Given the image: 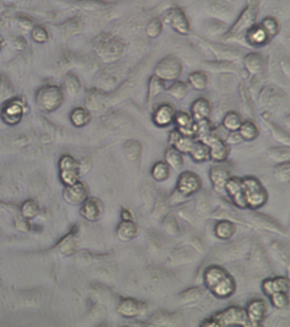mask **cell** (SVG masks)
Returning a JSON list of instances; mask_svg holds the SVG:
<instances>
[{"mask_svg": "<svg viewBox=\"0 0 290 327\" xmlns=\"http://www.w3.org/2000/svg\"><path fill=\"white\" fill-rule=\"evenodd\" d=\"M202 187V181L198 174L193 171H184L176 183V188L173 193L169 195V203L178 206V204L185 203L191 195L196 194Z\"/></svg>", "mask_w": 290, "mask_h": 327, "instance_id": "obj_1", "label": "cell"}, {"mask_svg": "<svg viewBox=\"0 0 290 327\" xmlns=\"http://www.w3.org/2000/svg\"><path fill=\"white\" fill-rule=\"evenodd\" d=\"M93 46H94L96 53L101 57V60L107 62L122 58V55L126 51L123 41H120L119 38L113 35H108V34H101L97 36L93 41Z\"/></svg>", "mask_w": 290, "mask_h": 327, "instance_id": "obj_2", "label": "cell"}, {"mask_svg": "<svg viewBox=\"0 0 290 327\" xmlns=\"http://www.w3.org/2000/svg\"><path fill=\"white\" fill-rule=\"evenodd\" d=\"M243 190H244V198H246L247 209L250 210H258L269 200V193L264 188V186L255 177L241 178Z\"/></svg>", "mask_w": 290, "mask_h": 327, "instance_id": "obj_3", "label": "cell"}, {"mask_svg": "<svg viewBox=\"0 0 290 327\" xmlns=\"http://www.w3.org/2000/svg\"><path fill=\"white\" fill-rule=\"evenodd\" d=\"M36 105L38 107L46 112V113H52L55 110H58L62 106L64 100H65V93L60 86L55 84H46L42 86L41 89L36 91Z\"/></svg>", "mask_w": 290, "mask_h": 327, "instance_id": "obj_4", "label": "cell"}, {"mask_svg": "<svg viewBox=\"0 0 290 327\" xmlns=\"http://www.w3.org/2000/svg\"><path fill=\"white\" fill-rule=\"evenodd\" d=\"M257 10H258L257 0L248 3L236 20V23L229 28V31L225 34V39H240L243 35H247V32L255 25Z\"/></svg>", "mask_w": 290, "mask_h": 327, "instance_id": "obj_5", "label": "cell"}, {"mask_svg": "<svg viewBox=\"0 0 290 327\" xmlns=\"http://www.w3.org/2000/svg\"><path fill=\"white\" fill-rule=\"evenodd\" d=\"M211 317L215 320L218 327H250L246 309L237 307V306H231L228 309L222 310Z\"/></svg>", "mask_w": 290, "mask_h": 327, "instance_id": "obj_6", "label": "cell"}, {"mask_svg": "<svg viewBox=\"0 0 290 327\" xmlns=\"http://www.w3.org/2000/svg\"><path fill=\"white\" fill-rule=\"evenodd\" d=\"M182 70H184V65L178 57L166 55L156 64L153 76H156L162 81H175L181 77Z\"/></svg>", "mask_w": 290, "mask_h": 327, "instance_id": "obj_7", "label": "cell"}, {"mask_svg": "<svg viewBox=\"0 0 290 327\" xmlns=\"http://www.w3.org/2000/svg\"><path fill=\"white\" fill-rule=\"evenodd\" d=\"M60 169V180L64 186H71L79 181V162L70 154H65L60 158L58 162Z\"/></svg>", "mask_w": 290, "mask_h": 327, "instance_id": "obj_8", "label": "cell"}, {"mask_svg": "<svg viewBox=\"0 0 290 327\" xmlns=\"http://www.w3.org/2000/svg\"><path fill=\"white\" fill-rule=\"evenodd\" d=\"M199 141H202L208 149H210V159L215 161V162H224L225 159L228 158L229 146L227 142L224 141L222 138L217 136L215 133H207L199 138Z\"/></svg>", "mask_w": 290, "mask_h": 327, "instance_id": "obj_9", "label": "cell"}, {"mask_svg": "<svg viewBox=\"0 0 290 327\" xmlns=\"http://www.w3.org/2000/svg\"><path fill=\"white\" fill-rule=\"evenodd\" d=\"M163 19L176 34L182 36H188L191 34V23H189L185 12L181 8H170L169 10H166Z\"/></svg>", "mask_w": 290, "mask_h": 327, "instance_id": "obj_10", "label": "cell"}, {"mask_svg": "<svg viewBox=\"0 0 290 327\" xmlns=\"http://www.w3.org/2000/svg\"><path fill=\"white\" fill-rule=\"evenodd\" d=\"M25 109L26 106H25L23 100L16 97L9 98V100H6L5 106L2 109V120L9 126H15L22 120Z\"/></svg>", "mask_w": 290, "mask_h": 327, "instance_id": "obj_11", "label": "cell"}, {"mask_svg": "<svg viewBox=\"0 0 290 327\" xmlns=\"http://www.w3.org/2000/svg\"><path fill=\"white\" fill-rule=\"evenodd\" d=\"M148 303L136 298H122L117 304V313L126 318H136L140 317L148 311Z\"/></svg>", "mask_w": 290, "mask_h": 327, "instance_id": "obj_12", "label": "cell"}, {"mask_svg": "<svg viewBox=\"0 0 290 327\" xmlns=\"http://www.w3.org/2000/svg\"><path fill=\"white\" fill-rule=\"evenodd\" d=\"M225 194L228 195V198L231 200V203L234 204L237 209H247L246 198H244V190H243V183L241 178L237 177H229L228 181L225 183L224 187Z\"/></svg>", "mask_w": 290, "mask_h": 327, "instance_id": "obj_13", "label": "cell"}, {"mask_svg": "<svg viewBox=\"0 0 290 327\" xmlns=\"http://www.w3.org/2000/svg\"><path fill=\"white\" fill-rule=\"evenodd\" d=\"M62 195H64V200L71 206H79L88 198V188L84 183L77 181L75 184L65 186Z\"/></svg>", "mask_w": 290, "mask_h": 327, "instance_id": "obj_14", "label": "cell"}, {"mask_svg": "<svg viewBox=\"0 0 290 327\" xmlns=\"http://www.w3.org/2000/svg\"><path fill=\"white\" fill-rule=\"evenodd\" d=\"M247 318L250 321V327L260 326L267 316V307L263 300H251L246 307Z\"/></svg>", "mask_w": 290, "mask_h": 327, "instance_id": "obj_15", "label": "cell"}, {"mask_svg": "<svg viewBox=\"0 0 290 327\" xmlns=\"http://www.w3.org/2000/svg\"><path fill=\"white\" fill-rule=\"evenodd\" d=\"M175 115L176 110L173 109L172 105H169V103H160L155 109L152 120H153V123L156 124L158 128H167V126H170V124L173 123Z\"/></svg>", "mask_w": 290, "mask_h": 327, "instance_id": "obj_16", "label": "cell"}, {"mask_svg": "<svg viewBox=\"0 0 290 327\" xmlns=\"http://www.w3.org/2000/svg\"><path fill=\"white\" fill-rule=\"evenodd\" d=\"M77 245H78V228L75 226L56 243V250L64 257H72L75 255Z\"/></svg>", "mask_w": 290, "mask_h": 327, "instance_id": "obj_17", "label": "cell"}, {"mask_svg": "<svg viewBox=\"0 0 290 327\" xmlns=\"http://www.w3.org/2000/svg\"><path fill=\"white\" fill-rule=\"evenodd\" d=\"M79 214L82 219H85L87 221H91L94 223L97 221L100 217H101V213H103V206L101 203L97 200V198H93V197H88L85 202L79 204Z\"/></svg>", "mask_w": 290, "mask_h": 327, "instance_id": "obj_18", "label": "cell"}, {"mask_svg": "<svg viewBox=\"0 0 290 327\" xmlns=\"http://www.w3.org/2000/svg\"><path fill=\"white\" fill-rule=\"evenodd\" d=\"M236 290H237L236 280L229 274H227L222 280H220L218 283L215 284L210 291L214 294V297L224 300V298H229L236 292Z\"/></svg>", "mask_w": 290, "mask_h": 327, "instance_id": "obj_19", "label": "cell"}, {"mask_svg": "<svg viewBox=\"0 0 290 327\" xmlns=\"http://www.w3.org/2000/svg\"><path fill=\"white\" fill-rule=\"evenodd\" d=\"M290 281L286 276H274V278H266L262 283V290L269 297L274 292L286 291L289 292Z\"/></svg>", "mask_w": 290, "mask_h": 327, "instance_id": "obj_20", "label": "cell"}, {"mask_svg": "<svg viewBox=\"0 0 290 327\" xmlns=\"http://www.w3.org/2000/svg\"><path fill=\"white\" fill-rule=\"evenodd\" d=\"M195 141H196L195 138L182 135V133L178 132L176 129H173L172 132L169 133V143H170V146H173L181 154H189L191 149H192V145Z\"/></svg>", "mask_w": 290, "mask_h": 327, "instance_id": "obj_21", "label": "cell"}, {"mask_svg": "<svg viewBox=\"0 0 290 327\" xmlns=\"http://www.w3.org/2000/svg\"><path fill=\"white\" fill-rule=\"evenodd\" d=\"M173 123L176 126V131L186 136H192L195 138V120L189 113L185 112H176Z\"/></svg>", "mask_w": 290, "mask_h": 327, "instance_id": "obj_22", "label": "cell"}, {"mask_svg": "<svg viewBox=\"0 0 290 327\" xmlns=\"http://www.w3.org/2000/svg\"><path fill=\"white\" fill-rule=\"evenodd\" d=\"M229 177H231L229 171L225 168V167H222V165H214V167L210 169V180H211L214 188H215L218 193L224 191L225 183L228 181Z\"/></svg>", "mask_w": 290, "mask_h": 327, "instance_id": "obj_23", "label": "cell"}, {"mask_svg": "<svg viewBox=\"0 0 290 327\" xmlns=\"http://www.w3.org/2000/svg\"><path fill=\"white\" fill-rule=\"evenodd\" d=\"M139 233V228L134 223V220H122L119 223L117 229H115V235L117 238L123 242H130L137 236Z\"/></svg>", "mask_w": 290, "mask_h": 327, "instance_id": "obj_24", "label": "cell"}, {"mask_svg": "<svg viewBox=\"0 0 290 327\" xmlns=\"http://www.w3.org/2000/svg\"><path fill=\"white\" fill-rule=\"evenodd\" d=\"M211 103L207 98H196L191 105V116L193 120H202V119H210L211 115Z\"/></svg>", "mask_w": 290, "mask_h": 327, "instance_id": "obj_25", "label": "cell"}, {"mask_svg": "<svg viewBox=\"0 0 290 327\" xmlns=\"http://www.w3.org/2000/svg\"><path fill=\"white\" fill-rule=\"evenodd\" d=\"M228 274L222 266L220 265H211L208 266L204 272V285L207 290H211L215 284L218 283L220 280H222L225 275Z\"/></svg>", "mask_w": 290, "mask_h": 327, "instance_id": "obj_26", "label": "cell"}, {"mask_svg": "<svg viewBox=\"0 0 290 327\" xmlns=\"http://www.w3.org/2000/svg\"><path fill=\"white\" fill-rule=\"evenodd\" d=\"M263 55L258 53H250L244 57V68L250 76H257L263 71Z\"/></svg>", "mask_w": 290, "mask_h": 327, "instance_id": "obj_27", "label": "cell"}, {"mask_svg": "<svg viewBox=\"0 0 290 327\" xmlns=\"http://www.w3.org/2000/svg\"><path fill=\"white\" fill-rule=\"evenodd\" d=\"M214 233L215 236L221 240H228L234 236L236 233V224L233 221H229L228 219H221L215 223L214 228Z\"/></svg>", "mask_w": 290, "mask_h": 327, "instance_id": "obj_28", "label": "cell"}, {"mask_svg": "<svg viewBox=\"0 0 290 327\" xmlns=\"http://www.w3.org/2000/svg\"><path fill=\"white\" fill-rule=\"evenodd\" d=\"M247 41H248V44L251 45V46L260 48L264 44H267L270 39H269V36L266 35V32L262 29V27L255 23L254 27L247 32Z\"/></svg>", "mask_w": 290, "mask_h": 327, "instance_id": "obj_29", "label": "cell"}, {"mask_svg": "<svg viewBox=\"0 0 290 327\" xmlns=\"http://www.w3.org/2000/svg\"><path fill=\"white\" fill-rule=\"evenodd\" d=\"M166 91V84L165 81H162L160 79H158L156 76H152L149 79V84H148V103H152L153 100Z\"/></svg>", "mask_w": 290, "mask_h": 327, "instance_id": "obj_30", "label": "cell"}, {"mask_svg": "<svg viewBox=\"0 0 290 327\" xmlns=\"http://www.w3.org/2000/svg\"><path fill=\"white\" fill-rule=\"evenodd\" d=\"M124 157L129 159L130 162H137L143 154V146L139 141L136 139H129L123 145Z\"/></svg>", "mask_w": 290, "mask_h": 327, "instance_id": "obj_31", "label": "cell"}, {"mask_svg": "<svg viewBox=\"0 0 290 327\" xmlns=\"http://www.w3.org/2000/svg\"><path fill=\"white\" fill-rule=\"evenodd\" d=\"M189 155H191L193 162L202 164V162H207L210 159V149H208V146L202 141L196 139V141L193 142L192 149L189 152Z\"/></svg>", "mask_w": 290, "mask_h": 327, "instance_id": "obj_32", "label": "cell"}, {"mask_svg": "<svg viewBox=\"0 0 290 327\" xmlns=\"http://www.w3.org/2000/svg\"><path fill=\"white\" fill-rule=\"evenodd\" d=\"M70 120L75 128H84V126H87L90 123L91 113L85 107H75V109H72V112L70 113Z\"/></svg>", "mask_w": 290, "mask_h": 327, "instance_id": "obj_33", "label": "cell"}, {"mask_svg": "<svg viewBox=\"0 0 290 327\" xmlns=\"http://www.w3.org/2000/svg\"><path fill=\"white\" fill-rule=\"evenodd\" d=\"M237 132L240 135V138H241V141L253 142L258 136V128H257V124L254 122L247 120V122H243L240 124Z\"/></svg>", "mask_w": 290, "mask_h": 327, "instance_id": "obj_34", "label": "cell"}, {"mask_svg": "<svg viewBox=\"0 0 290 327\" xmlns=\"http://www.w3.org/2000/svg\"><path fill=\"white\" fill-rule=\"evenodd\" d=\"M188 90H189V84L181 80H175L169 87H166L167 94L175 100H184L188 96Z\"/></svg>", "mask_w": 290, "mask_h": 327, "instance_id": "obj_35", "label": "cell"}, {"mask_svg": "<svg viewBox=\"0 0 290 327\" xmlns=\"http://www.w3.org/2000/svg\"><path fill=\"white\" fill-rule=\"evenodd\" d=\"M152 178L158 183H163L167 178L170 177V167L167 165L165 161H158L156 164H153V167L150 169Z\"/></svg>", "mask_w": 290, "mask_h": 327, "instance_id": "obj_36", "label": "cell"}, {"mask_svg": "<svg viewBox=\"0 0 290 327\" xmlns=\"http://www.w3.org/2000/svg\"><path fill=\"white\" fill-rule=\"evenodd\" d=\"M165 162L170 168L179 169L184 167V154H181L179 150L175 149L173 146H169L165 150Z\"/></svg>", "mask_w": 290, "mask_h": 327, "instance_id": "obj_37", "label": "cell"}, {"mask_svg": "<svg viewBox=\"0 0 290 327\" xmlns=\"http://www.w3.org/2000/svg\"><path fill=\"white\" fill-rule=\"evenodd\" d=\"M188 84L198 91H204L208 86V77L204 71H193L188 76Z\"/></svg>", "mask_w": 290, "mask_h": 327, "instance_id": "obj_38", "label": "cell"}, {"mask_svg": "<svg viewBox=\"0 0 290 327\" xmlns=\"http://www.w3.org/2000/svg\"><path fill=\"white\" fill-rule=\"evenodd\" d=\"M41 212V207H39V204L36 200H32V198H29L26 202H23V204L20 206V214H22V217L23 219H26V220H32V219H35L36 216L39 214Z\"/></svg>", "mask_w": 290, "mask_h": 327, "instance_id": "obj_39", "label": "cell"}, {"mask_svg": "<svg viewBox=\"0 0 290 327\" xmlns=\"http://www.w3.org/2000/svg\"><path fill=\"white\" fill-rule=\"evenodd\" d=\"M241 123H243L241 116L238 115L237 112H228L227 115L224 116V119H222V126L228 132H237Z\"/></svg>", "mask_w": 290, "mask_h": 327, "instance_id": "obj_40", "label": "cell"}, {"mask_svg": "<svg viewBox=\"0 0 290 327\" xmlns=\"http://www.w3.org/2000/svg\"><path fill=\"white\" fill-rule=\"evenodd\" d=\"M64 90L71 94V96H75V94H78L79 90H81V81L79 79L75 76V74H67L65 76V79H64Z\"/></svg>", "mask_w": 290, "mask_h": 327, "instance_id": "obj_41", "label": "cell"}, {"mask_svg": "<svg viewBox=\"0 0 290 327\" xmlns=\"http://www.w3.org/2000/svg\"><path fill=\"white\" fill-rule=\"evenodd\" d=\"M162 31H163V19H160V18L150 19L149 23L146 25V35L149 36L150 39L159 38L160 34H162Z\"/></svg>", "mask_w": 290, "mask_h": 327, "instance_id": "obj_42", "label": "cell"}, {"mask_svg": "<svg viewBox=\"0 0 290 327\" xmlns=\"http://www.w3.org/2000/svg\"><path fill=\"white\" fill-rule=\"evenodd\" d=\"M258 25H260L262 29L266 32V35L269 36V39H272L273 36H276L277 35V32H279V22L274 18H272V16L264 18Z\"/></svg>", "mask_w": 290, "mask_h": 327, "instance_id": "obj_43", "label": "cell"}, {"mask_svg": "<svg viewBox=\"0 0 290 327\" xmlns=\"http://www.w3.org/2000/svg\"><path fill=\"white\" fill-rule=\"evenodd\" d=\"M269 157L276 161V162H287L290 158V150L287 148V145L283 148V146H279V148H270L269 149Z\"/></svg>", "mask_w": 290, "mask_h": 327, "instance_id": "obj_44", "label": "cell"}, {"mask_svg": "<svg viewBox=\"0 0 290 327\" xmlns=\"http://www.w3.org/2000/svg\"><path fill=\"white\" fill-rule=\"evenodd\" d=\"M269 298L272 301L273 307H276V309H286L289 306V292H274L272 295H269Z\"/></svg>", "mask_w": 290, "mask_h": 327, "instance_id": "obj_45", "label": "cell"}, {"mask_svg": "<svg viewBox=\"0 0 290 327\" xmlns=\"http://www.w3.org/2000/svg\"><path fill=\"white\" fill-rule=\"evenodd\" d=\"M202 297L204 290L202 288H198V287L188 288L184 292H181V295H179V298L184 301V303H193V301H198L199 298H202Z\"/></svg>", "mask_w": 290, "mask_h": 327, "instance_id": "obj_46", "label": "cell"}, {"mask_svg": "<svg viewBox=\"0 0 290 327\" xmlns=\"http://www.w3.org/2000/svg\"><path fill=\"white\" fill-rule=\"evenodd\" d=\"M274 175L276 178L281 181V183H289V178H290V164L289 161L287 162H280L279 165H276L274 167Z\"/></svg>", "mask_w": 290, "mask_h": 327, "instance_id": "obj_47", "label": "cell"}, {"mask_svg": "<svg viewBox=\"0 0 290 327\" xmlns=\"http://www.w3.org/2000/svg\"><path fill=\"white\" fill-rule=\"evenodd\" d=\"M31 36H32V39L35 41L36 44H46L48 39H49L48 31L44 27H41V25H36V27L32 28Z\"/></svg>", "mask_w": 290, "mask_h": 327, "instance_id": "obj_48", "label": "cell"}, {"mask_svg": "<svg viewBox=\"0 0 290 327\" xmlns=\"http://www.w3.org/2000/svg\"><path fill=\"white\" fill-rule=\"evenodd\" d=\"M210 132H212V124L210 119L195 120V138H201Z\"/></svg>", "mask_w": 290, "mask_h": 327, "instance_id": "obj_49", "label": "cell"}, {"mask_svg": "<svg viewBox=\"0 0 290 327\" xmlns=\"http://www.w3.org/2000/svg\"><path fill=\"white\" fill-rule=\"evenodd\" d=\"M163 228L166 229V232L169 235H172V236H175L179 233V224H178V221L173 216H166V219L163 220Z\"/></svg>", "mask_w": 290, "mask_h": 327, "instance_id": "obj_50", "label": "cell"}, {"mask_svg": "<svg viewBox=\"0 0 290 327\" xmlns=\"http://www.w3.org/2000/svg\"><path fill=\"white\" fill-rule=\"evenodd\" d=\"M269 123V126H270V131L273 132V136L277 139V141L280 142H284V145H289V135L284 132L283 129H280L279 126H276L274 123H272V122H267Z\"/></svg>", "mask_w": 290, "mask_h": 327, "instance_id": "obj_51", "label": "cell"}, {"mask_svg": "<svg viewBox=\"0 0 290 327\" xmlns=\"http://www.w3.org/2000/svg\"><path fill=\"white\" fill-rule=\"evenodd\" d=\"M207 67H211L212 71H227L228 68H233V62L221 61V62H205Z\"/></svg>", "mask_w": 290, "mask_h": 327, "instance_id": "obj_52", "label": "cell"}, {"mask_svg": "<svg viewBox=\"0 0 290 327\" xmlns=\"http://www.w3.org/2000/svg\"><path fill=\"white\" fill-rule=\"evenodd\" d=\"M120 214H122V220H134V217H133V214L129 209H122Z\"/></svg>", "mask_w": 290, "mask_h": 327, "instance_id": "obj_53", "label": "cell"}, {"mask_svg": "<svg viewBox=\"0 0 290 327\" xmlns=\"http://www.w3.org/2000/svg\"><path fill=\"white\" fill-rule=\"evenodd\" d=\"M2 48H3V39H2V36H0V53H2Z\"/></svg>", "mask_w": 290, "mask_h": 327, "instance_id": "obj_54", "label": "cell"}, {"mask_svg": "<svg viewBox=\"0 0 290 327\" xmlns=\"http://www.w3.org/2000/svg\"><path fill=\"white\" fill-rule=\"evenodd\" d=\"M222 2H233V0H222Z\"/></svg>", "mask_w": 290, "mask_h": 327, "instance_id": "obj_55", "label": "cell"}]
</instances>
